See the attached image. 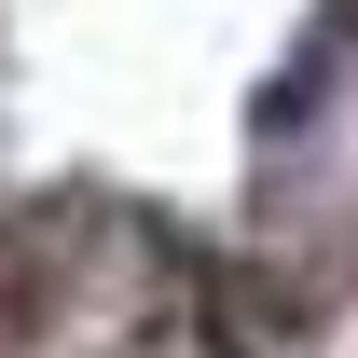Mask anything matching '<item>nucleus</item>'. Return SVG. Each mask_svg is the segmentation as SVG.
<instances>
[{
	"mask_svg": "<svg viewBox=\"0 0 358 358\" xmlns=\"http://www.w3.org/2000/svg\"><path fill=\"white\" fill-rule=\"evenodd\" d=\"M207 345L221 358H303L317 345V289L275 262H207Z\"/></svg>",
	"mask_w": 358,
	"mask_h": 358,
	"instance_id": "f257e3e1",
	"label": "nucleus"
}]
</instances>
